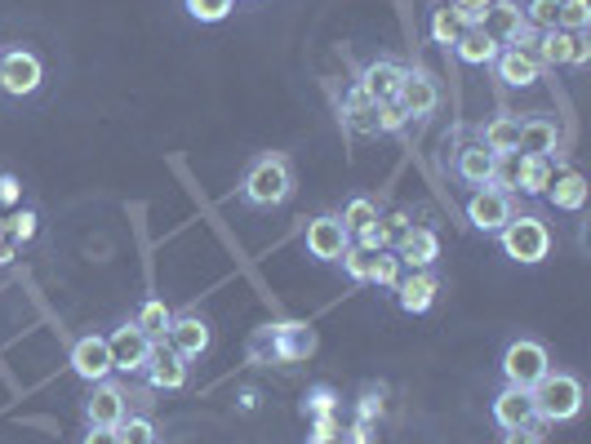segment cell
Segmentation results:
<instances>
[{"label":"cell","mask_w":591,"mask_h":444,"mask_svg":"<svg viewBox=\"0 0 591 444\" xmlns=\"http://www.w3.org/2000/svg\"><path fill=\"white\" fill-rule=\"evenodd\" d=\"M36 232H41V213H36V209H23V204H19V209L6 218V236L19 241V245H32Z\"/></svg>","instance_id":"32"},{"label":"cell","mask_w":591,"mask_h":444,"mask_svg":"<svg viewBox=\"0 0 591 444\" xmlns=\"http://www.w3.org/2000/svg\"><path fill=\"white\" fill-rule=\"evenodd\" d=\"M499 45H512L516 41V32L525 27V14H521V5L516 0H490V10H485V23H481Z\"/></svg>","instance_id":"25"},{"label":"cell","mask_w":591,"mask_h":444,"mask_svg":"<svg viewBox=\"0 0 591 444\" xmlns=\"http://www.w3.org/2000/svg\"><path fill=\"white\" fill-rule=\"evenodd\" d=\"M551 187V160L547 156H521L512 160V191L521 196H547Z\"/></svg>","instance_id":"23"},{"label":"cell","mask_w":591,"mask_h":444,"mask_svg":"<svg viewBox=\"0 0 591 444\" xmlns=\"http://www.w3.org/2000/svg\"><path fill=\"white\" fill-rule=\"evenodd\" d=\"M143 378H147L152 391H183V387H187V360L174 356L165 343H156V352H152Z\"/></svg>","instance_id":"19"},{"label":"cell","mask_w":591,"mask_h":444,"mask_svg":"<svg viewBox=\"0 0 591 444\" xmlns=\"http://www.w3.org/2000/svg\"><path fill=\"white\" fill-rule=\"evenodd\" d=\"M587 178L578 174V169H565V174H551V187H547V196H551V204L556 209H565V213H578L582 204H587Z\"/></svg>","instance_id":"27"},{"label":"cell","mask_w":591,"mask_h":444,"mask_svg":"<svg viewBox=\"0 0 591 444\" xmlns=\"http://www.w3.org/2000/svg\"><path fill=\"white\" fill-rule=\"evenodd\" d=\"M209 343H214V329H209V320H205L200 311H183V315H174V320H169L165 347H169L174 356H183L187 365H191V360H200V356L209 352Z\"/></svg>","instance_id":"8"},{"label":"cell","mask_w":591,"mask_h":444,"mask_svg":"<svg viewBox=\"0 0 591 444\" xmlns=\"http://www.w3.org/2000/svg\"><path fill=\"white\" fill-rule=\"evenodd\" d=\"M405 125H409V116L401 102H379V134H401Z\"/></svg>","instance_id":"43"},{"label":"cell","mask_w":591,"mask_h":444,"mask_svg":"<svg viewBox=\"0 0 591 444\" xmlns=\"http://www.w3.org/2000/svg\"><path fill=\"white\" fill-rule=\"evenodd\" d=\"M556 27L578 36L591 27V0H560V14H556Z\"/></svg>","instance_id":"33"},{"label":"cell","mask_w":591,"mask_h":444,"mask_svg":"<svg viewBox=\"0 0 591 444\" xmlns=\"http://www.w3.org/2000/svg\"><path fill=\"white\" fill-rule=\"evenodd\" d=\"M338 440H342V444H374V426H370V422H351V426H342Z\"/></svg>","instance_id":"47"},{"label":"cell","mask_w":591,"mask_h":444,"mask_svg":"<svg viewBox=\"0 0 591 444\" xmlns=\"http://www.w3.org/2000/svg\"><path fill=\"white\" fill-rule=\"evenodd\" d=\"M383 213H379V204L370 200V196H351L347 204H342V213H338V222L347 227V236H357V232H365L370 222H379Z\"/></svg>","instance_id":"30"},{"label":"cell","mask_w":591,"mask_h":444,"mask_svg":"<svg viewBox=\"0 0 591 444\" xmlns=\"http://www.w3.org/2000/svg\"><path fill=\"white\" fill-rule=\"evenodd\" d=\"M512 218H516V200H512V191H499V187L471 191V200H467V222H471L477 232L499 236Z\"/></svg>","instance_id":"7"},{"label":"cell","mask_w":591,"mask_h":444,"mask_svg":"<svg viewBox=\"0 0 591 444\" xmlns=\"http://www.w3.org/2000/svg\"><path fill=\"white\" fill-rule=\"evenodd\" d=\"M481 147L494 156H516L521 152V116H494L481 130Z\"/></svg>","instance_id":"26"},{"label":"cell","mask_w":591,"mask_h":444,"mask_svg":"<svg viewBox=\"0 0 591 444\" xmlns=\"http://www.w3.org/2000/svg\"><path fill=\"white\" fill-rule=\"evenodd\" d=\"M23 254V245L19 241H10V236H0V267H10L14 258Z\"/></svg>","instance_id":"50"},{"label":"cell","mask_w":591,"mask_h":444,"mask_svg":"<svg viewBox=\"0 0 591 444\" xmlns=\"http://www.w3.org/2000/svg\"><path fill=\"white\" fill-rule=\"evenodd\" d=\"M436 289H440V280L431 271H409V276L396 280V302H401L405 315H423V311H431Z\"/></svg>","instance_id":"20"},{"label":"cell","mask_w":591,"mask_h":444,"mask_svg":"<svg viewBox=\"0 0 591 444\" xmlns=\"http://www.w3.org/2000/svg\"><path fill=\"white\" fill-rule=\"evenodd\" d=\"M130 418V391L121 382H89V396H85V422L89 426H121Z\"/></svg>","instance_id":"10"},{"label":"cell","mask_w":591,"mask_h":444,"mask_svg":"<svg viewBox=\"0 0 591 444\" xmlns=\"http://www.w3.org/2000/svg\"><path fill=\"white\" fill-rule=\"evenodd\" d=\"M396 258H401V267H409V271H431V263L440 258V236L431 232V227H405L401 236H396V249H392Z\"/></svg>","instance_id":"14"},{"label":"cell","mask_w":591,"mask_h":444,"mask_svg":"<svg viewBox=\"0 0 591 444\" xmlns=\"http://www.w3.org/2000/svg\"><path fill=\"white\" fill-rule=\"evenodd\" d=\"M494 174H499V156L494 152H485L481 143H471V147H458V156H453V178L462 182V187H494Z\"/></svg>","instance_id":"17"},{"label":"cell","mask_w":591,"mask_h":444,"mask_svg":"<svg viewBox=\"0 0 591 444\" xmlns=\"http://www.w3.org/2000/svg\"><path fill=\"white\" fill-rule=\"evenodd\" d=\"M303 245H307V258H316V263H338V258L347 254L351 236H347V227L338 222V213H316V218L307 222V232H303Z\"/></svg>","instance_id":"11"},{"label":"cell","mask_w":591,"mask_h":444,"mask_svg":"<svg viewBox=\"0 0 591 444\" xmlns=\"http://www.w3.org/2000/svg\"><path fill=\"white\" fill-rule=\"evenodd\" d=\"M303 413H307V418H325V413H338V391H333L329 382H316V387H307V396H303Z\"/></svg>","instance_id":"35"},{"label":"cell","mask_w":591,"mask_h":444,"mask_svg":"<svg viewBox=\"0 0 591 444\" xmlns=\"http://www.w3.org/2000/svg\"><path fill=\"white\" fill-rule=\"evenodd\" d=\"M116 431H121V440L125 444H156V422L152 418H143V413H130L121 426H116Z\"/></svg>","instance_id":"36"},{"label":"cell","mask_w":591,"mask_h":444,"mask_svg":"<svg viewBox=\"0 0 591 444\" xmlns=\"http://www.w3.org/2000/svg\"><path fill=\"white\" fill-rule=\"evenodd\" d=\"M272 338V360L276 365H303L316 356V329L307 320H285V324H267Z\"/></svg>","instance_id":"9"},{"label":"cell","mask_w":591,"mask_h":444,"mask_svg":"<svg viewBox=\"0 0 591 444\" xmlns=\"http://www.w3.org/2000/svg\"><path fill=\"white\" fill-rule=\"evenodd\" d=\"M241 409H259V391H241Z\"/></svg>","instance_id":"51"},{"label":"cell","mask_w":591,"mask_h":444,"mask_svg":"<svg viewBox=\"0 0 591 444\" xmlns=\"http://www.w3.org/2000/svg\"><path fill=\"white\" fill-rule=\"evenodd\" d=\"M560 152V125L547 116H529L521 121V156H556Z\"/></svg>","instance_id":"24"},{"label":"cell","mask_w":591,"mask_h":444,"mask_svg":"<svg viewBox=\"0 0 591 444\" xmlns=\"http://www.w3.org/2000/svg\"><path fill=\"white\" fill-rule=\"evenodd\" d=\"M351 245H357V249H365V254H379V249H387V245H392V236H387V227H383V218H379V222H370L365 232H357V236H351Z\"/></svg>","instance_id":"41"},{"label":"cell","mask_w":591,"mask_h":444,"mask_svg":"<svg viewBox=\"0 0 591 444\" xmlns=\"http://www.w3.org/2000/svg\"><path fill=\"white\" fill-rule=\"evenodd\" d=\"M338 435H342V422H338V413L311 418V426H307V444H333Z\"/></svg>","instance_id":"42"},{"label":"cell","mask_w":591,"mask_h":444,"mask_svg":"<svg viewBox=\"0 0 591 444\" xmlns=\"http://www.w3.org/2000/svg\"><path fill=\"white\" fill-rule=\"evenodd\" d=\"M503 444H543V431L538 426H516L503 435Z\"/></svg>","instance_id":"49"},{"label":"cell","mask_w":591,"mask_h":444,"mask_svg":"<svg viewBox=\"0 0 591 444\" xmlns=\"http://www.w3.org/2000/svg\"><path fill=\"white\" fill-rule=\"evenodd\" d=\"M107 347H111V369L116 374H143L147 369V360H152V352H156V343L147 338V333L134 324V320H125V324H116L111 333H107Z\"/></svg>","instance_id":"6"},{"label":"cell","mask_w":591,"mask_h":444,"mask_svg":"<svg viewBox=\"0 0 591 444\" xmlns=\"http://www.w3.org/2000/svg\"><path fill=\"white\" fill-rule=\"evenodd\" d=\"M591 63V41H587V32H578V36H569V58H565V67H587Z\"/></svg>","instance_id":"45"},{"label":"cell","mask_w":591,"mask_h":444,"mask_svg":"<svg viewBox=\"0 0 591 444\" xmlns=\"http://www.w3.org/2000/svg\"><path fill=\"white\" fill-rule=\"evenodd\" d=\"M294 196V165L281 152H263L250 160L241 178V200L250 209H281Z\"/></svg>","instance_id":"1"},{"label":"cell","mask_w":591,"mask_h":444,"mask_svg":"<svg viewBox=\"0 0 591 444\" xmlns=\"http://www.w3.org/2000/svg\"><path fill=\"white\" fill-rule=\"evenodd\" d=\"M401 276H405V267H401V258H396L392 249L370 254V285H379V289H396Z\"/></svg>","instance_id":"31"},{"label":"cell","mask_w":591,"mask_h":444,"mask_svg":"<svg viewBox=\"0 0 591 444\" xmlns=\"http://www.w3.org/2000/svg\"><path fill=\"white\" fill-rule=\"evenodd\" d=\"M551 374V356L538 338H516L507 352H503V382L507 387H525L534 391L543 378Z\"/></svg>","instance_id":"5"},{"label":"cell","mask_w":591,"mask_h":444,"mask_svg":"<svg viewBox=\"0 0 591 444\" xmlns=\"http://www.w3.org/2000/svg\"><path fill=\"white\" fill-rule=\"evenodd\" d=\"M0 236H6V218H0Z\"/></svg>","instance_id":"52"},{"label":"cell","mask_w":591,"mask_h":444,"mask_svg":"<svg viewBox=\"0 0 591 444\" xmlns=\"http://www.w3.org/2000/svg\"><path fill=\"white\" fill-rule=\"evenodd\" d=\"M396 102L405 107V116H409V121H427L431 111L440 107V85H436V76L423 71V67H405V80H401Z\"/></svg>","instance_id":"13"},{"label":"cell","mask_w":591,"mask_h":444,"mask_svg":"<svg viewBox=\"0 0 591 444\" xmlns=\"http://www.w3.org/2000/svg\"><path fill=\"white\" fill-rule=\"evenodd\" d=\"M0 204H10V209L23 204V182L14 174H0Z\"/></svg>","instance_id":"46"},{"label":"cell","mask_w":591,"mask_h":444,"mask_svg":"<svg viewBox=\"0 0 591 444\" xmlns=\"http://www.w3.org/2000/svg\"><path fill=\"white\" fill-rule=\"evenodd\" d=\"M534 58L543 63V71L565 67V58H569V32H560V27L538 32V41H534Z\"/></svg>","instance_id":"29"},{"label":"cell","mask_w":591,"mask_h":444,"mask_svg":"<svg viewBox=\"0 0 591 444\" xmlns=\"http://www.w3.org/2000/svg\"><path fill=\"white\" fill-rule=\"evenodd\" d=\"M401 80H405V63H396V58H374V63L361 71L357 89H361L365 98H374V102H396Z\"/></svg>","instance_id":"18"},{"label":"cell","mask_w":591,"mask_h":444,"mask_svg":"<svg viewBox=\"0 0 591 444\" xmlns=\"http://www.w3.org/2000/svg\"><path fill=\"white\" fill-rule=\"evenodd\" d=\"M499 245L512 263H525V267H538L547 254H551V227L538 218V213H516L507 227L499 232Z\"/></svg>","instance_id":"2"},{"label":"cell","mask_w":591,"mask_h":444,"mask_svg":"<svg viewBox=\"0 0 591 444\" xmlns=\"http://www.w3.org/2000/svg\"><path fill=\"white\" fill-rule=\"evenodd\" d=\"M499 49H503V45H499L485 27H462V36L453 41V58L467 63V67H494Z\"/></svg>","instance_id":"22"},{"label":"cell","mask_w":591,"mask_h":444,"mask_svg":"<svg viewBox=\"0 0 591 444\" xmlns=\"http://www.w3.org/2000/svg\"><path fill=\"white\" fill-rule=\"evenodd\" d=\"M80 444H125V440H121V431H116V426H89Z\"/></svg>","instance_id":"48"},{"label":"cell","mask_w":591,"mask_h":444,"mask_svg":"<svg viewBox=\"0 0 591 444\" xmlns=\"http://www.w3.org/2000/svg\"><path fill=\"white\" fill-rule=\"evenodd\" d=\"M521 14H525V23H529L534 32H547V27H556V14H560V0H529V5H525Z\"/></svg>","instance_id":"38"},{"label":"cell","mask_w":591,"mask_h":444,"mask_svg":"<svg viewBox=\"0 0 591 444\" xmlns=\"http://www.w3.org/2000/svg\"><path fill=\"white\" fill-rule=\"evenodd\" d=\"M67 365H72V374H76L80 382H102V378H111L116 369H111L107 333H85V338H76Z\"/></svg>","instance_id":"12"},{"label":"cell","mask_w":591,"mask_h":444,"mask_svg":"<svg viewBox=\"0 0 591 444\" xmlns=\"http://www.w3.org/2000/svg\"><path fill=\"white\" fill-rule=\"evenodd\" d=\"M169 320H174V311L165 307V298H143V302H139V311H134V324L147 333L152 343H165Z\"/></svg>","instance_id":"28"},{"label":"cell","mask_w":591,"mask_h":444,"mask_svg":"<svg viewBox=\"0 0 591 444\" xmlns=\"http://www.w3.org/2000/svg\"><path fill=\"white\" fill-rule=\"evenodd\" d=\"M490 413H494V422H499L503 431H516V426H538L534 391H525V387H503V391L494 396Z\"/></svg>","instance_id":"16"},{"label":"cell","mask_w":591,"mask_h":444,"mask_svg":"<svg viewBox=\"0 0 591 444\" xmlns=\"http://www.w3.org/2000/svg\"><path fill=\"white\" fill-rule=\"evenodd\" d=\"M445 10L458 19V27H481V23H485V10H490V0H449Z\"/></svg>","instance_id":"37"},{"label":"cell","mask_w":591,"mask_h":444,"mask_svg":"<svg viewBox=\"0 0 591 444\" xmlns=\"http://www.w3.org/2000/svg\"><path fill=\"white\" fill-rule=\"evenodd\" d=\"M494 76L507 85V89H529L543 80V63L534 58V49H512L503 45L499 58H494Z\"/></svg>","instance_id":"15"},{"label":"cell","mask_w":591,"mask_h":444,"mask_svg":"<svg viewBox=\"0 0 591 444\" xmlns=\"http://www.w3.org/2000/svg\"><path fill=\"white\" fill-rule=\"evenodd\" d=\"M462 36V27H458V19L449 14V10H436L431 14V45H445V49H453V41Z\"/></svg>","instance_id":"39"},{"label":"cell","mask_w":591,"mask_h":444,"mask_svg":"<svg viewBox=\"0 0 591 444\" xmlns=\"http://www.w3.org/2000/svg\"><path fill=\"white\" fill-rule=\"evenodd\" d=\"M342 130L357 138H379V102L365 98L361 89H351L342 98Z\"/></svg>","instance_id":"21"},{"label":"cell","mask_w":591,"mask_h":444,"mask_svg":"<svg viewBox=\"0 0 591 444\" xmlns=\"http://www.w3.org/2000/svg\"><path fill=\"white\" fill-rule=\"evenodd\" d=\"M183 10L191 23H222V19H231L236 0H183Z\"/></svg>","instance_id":"34"},{"label":"cell","mask_w":591,"mask_h":444,"mask_svg":"<svg viewBox=\"0 0 591 444\" xmlns=\"http://www.w3.org/2000/svg\"><path fill=\"white\" fill-rule=\"evenodd\" d=\"M379 418H383V391H365L361 404H357V422H370L374 426Z\"/></svg>","instance_id":"44"},{"label":"cell","mask_w":591,"mask_h":444,"mask_svg":"<svg viewBox=\"0 0 591 444\" xmlns=\"http://www.w3.org/2000/svg\"><path fill=\"white\" fill-rule=\"evenodd\" d=\"M582 382L573 374H547L538 387H534V409H538V422H573L582 413Z\"/></svg>","instance_id":"3"},{"label":"cell","mask_w":591,"mask_h":444,"mask_svg":"<svg viewBox=\"0 0 591 444\" xmlns=\"http://www.w3.org/2000/svg\"><path fill=\"white\" fill-rule=\"evenodd\" d=\"M45 80V63L36 49L28 45H10V49H0V93H10V98H32Z\"/></svg>","instance_id":"4"},{"label":"cell","mask_w":591,"mask_h":444,"mask_svg":"<svg viewBox=\"0 0 591 444\" xmlns=\"http://www.w3.org/2000/svg\"><path fill=\"white\" fill-rule=\"evenodd\" d=\"M338 263H342L347 280H357V285H370V254H365V249H357V245H347V254H342Z\"/></svg>","instance_id":"40"}]
</instances>
